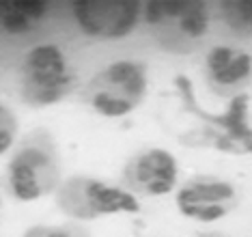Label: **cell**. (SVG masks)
<instances>
[{
	"mask_svg": "<svg viewBox=\"0 0 252 237\" xmlns=\"http://www.w3.org/2000/svg\"><path fill=\"white\" fill-rule=\"evenodd\" d=\"M78 28L87 37L114 41L134 31L142 15V4L134 0H78L71 4Z\"/></svg>",
	"mask_w": 252,
	"mask_h": 237,
	"instance_id": "8992f818",
	"label": "cell"
},
{
	"mask_svg": "<svg viewBox=\"0 0 252 237\" xmlns=\"http://www.w3.org/2000/svg\"><path fill=\"white\" fill-rule=\"evenodd\" d=\"M45 7L41 2H11L0 13V24L7 33H28L43 17Z\"/></svg>",
	"mask_w": 252,
	"mask_h": 237,
	"instance_id": "30bf717a",
	"label": "cell"
},
{
	"mask_svg": "<svg viewBox=\"0 0 252 237\" xmlns=\"http://www.w3.org/2000/svg\"><path fill=\"white\" fill-rule=\"evenodd\" d=\"M0 209H2V194H0Z\"/></svg>",
	"mask_w": 252,
	"mask_h": 237,
	"instance_id": "9a60e30c",
	"label": "cell"
},
{
	"mask_svg": "<svg viewBox=\"0 0 252 237\" xmlns=\"http://www.w3.org/2000/svg\"><path fill=\"white\" fill-rule=\"evenodd\" d=\"M9 192L20 203H32L59 190L61 158L56 142L48 130L31 132L18 147L7 166Z\"/></svg>",
	"mask_w": 252,
	"mask_h": 237,
	"instance_id": "6da1fadb",
	"label": "cell"
},
{
	"mask_svg": "<svg viewBox=\"0 0 252 237\" xmlns=\"http://www.w3.org/2000/svg\"><path fill=\"white\" fill-rule=\"evenodd\" d=\"M222 15L233 31L252 33V0L242 2H226L222 4Z\"/></svg>",
	"mask_w": 252,
	"mask_h": 237,
	"instance_id": "8fae6325",
	"label": "cell"
},
{
	"mask_svg": "<svg viewBox=\"0 0 252 237\" xmlns=\"http://www.w3.org/2000/svg\"><path fill=\"white\" fill-rule=\"evenodd\" d=\"M20 93L24 103L45 108L63 102L76 86V73L56 43H39L24 54L20 67Z\"/></svg>",
	"mask_w": 252,
	"mask_h": 237,
	"instance_id": "277c9868",
	"label": "cell"
},
{
	"mask_svg": "<svg viewBox=\"0 0 252 237\" xmlns=\"http://www.w3.org/2000/svg\"><path fill=\"white\" fill-rule=\"evenodd\" d=\"M177 209L183 218L203 224H214L226 218L239 203L231 181L218 177H194L177 190Z\"/></svg>",
	"mask_w": 252,
	"mask_h": 237,
	"instance_id": "52a82bcc",
	"label": "cell"
},
{
	"mask_svg": "<svg viewBox=\"0 0 252 237\" xmlns=\"http://www.w3.org/2000/svg\"><path fill=\"white\" fill-rule=\"evenodd\" d=\"M149 73L142 61L121 59L108 63L84 86V102L106 119L127 117L145 102Z\"/></svg>",
	"mask_w": 252,
	"mask_h": 237,
	"instance_id": "7a4b0ae2",
	"label": "cell"
},
{
	"mask_svg": "<svg viewBox=\"0 0 252 237\" xmlns=\"http://www.w3.org/2000/svg\"><path fill=\"white\" fill-rule=\"evenodd\" d=\"M203 237H222V235H203Z\"/></svg>",
	"mask_w": 252,
	"mask_h": 237,
	"instance_id": "5bb4252c",
	"label": "cell"
},
{
	"mask_svg": "<svg viewBox=\"0 0 252 237\" xmlns=\"http://www.w3.org/2000/svg\"><path fill=\"white\" fill-rule=\"evenodd\" d=\"M22 237H91L80 224H35L28 227Z\"/></svg>",
	"mask_w": 252,
	"mask_h": 237,
	"instance_id": "7c38bea8",
	"label": "cell"
},
{
	"mask_svg": "<svg viewBox=\"0 0 252 237\" xmlns=\"http://www.w3.org/2000/svg\"><path fill=\"white\" fill-rule=\"evenodd\" d=\"M121 179L123 188L134 196H166L177 188L179 164L166 149L147 147L125 162Z\"/></svg>",
	"mask_w": 252,
	"mask_h": 237,
	"instance_id": "ba28073f",
	"label": "cell"
},
{
	"mask_svg": "<svg viewBox=\"0 0 252 237\" xmlns=\"http://www.w3.org/2000/svg\"><path fill=\"white\" fill-rule=\"evenodd\" d=\"M54 194L56 207L76 222H93L140 209L138 196L127 192L123 186H112L91 175H71L63 179Z\"/></svg>",
	"mask_w": 252,
	"mask_h": 237,
	"instance_id": "3957f363",
	"label": "cell"
},
{
	"mask_svg": "<svg viewBox=\"0 0 252 237\" xmlns=\"http://www.w3.org/2000/svg\"><path fill=\"white\" fill-rule=\"evenodd\" d=\"M142 17L166 50H186L205 37L209 13L203 2H147Z\"/></svg>",
	"mask_w": 252,
	"mask_h": 237,
	"instance_id": "5b68a950",
	"label": "cell"
},
{
	"mask_svg": "<svg viewBox=\"0 0 252 237\" xmlns=\"http://www.w3.org/2000/svg\"><path fill=\"white\" fill-rule=\"evenodd\" d=\"M205 71L209 76V82L218 89H235L250 80L252 56L228 45H216L207 52Z\"/></svg>",
	"mask_w": 252,
	"mask_h": 237,
	"instance_id": "9c48e42d",
	"label": "cell"
},
{
	"mask_svg": "<svg viewBox=\"0 0 252 237\" xmlns=\"http://www.w3.org/2000/svg\"><path fill=\"white\" fill-rule=\"evenodd\" d=\"M18 117L9 106L0 103V155H4L15 144L18 138Z\"/></svg>",
	"mask_w": 252,
	"mask_h": 237,
	"instance_id": "4fadbf2b",
	"label": "cell"
}]
</instances>
